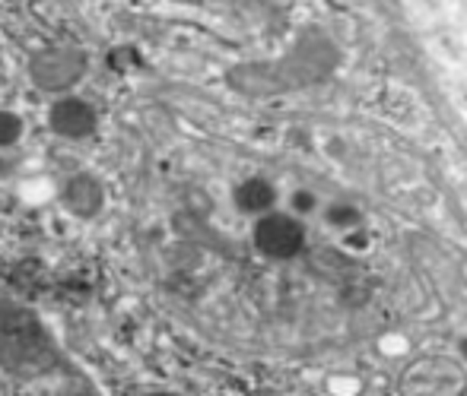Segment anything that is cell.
I'll list each match as a JSON object with an SVG mask.
<instances>
[{
    "label": "cell",
    "mask_w": 467,
    "mask_h": 396,
    "mask_svg": "<svg viewBox=\"0 0 467 396\" xmlns=\"http://www.w3.org/2000/svg\"><path fill=\"white\" fill-rule=\"evenodd\" d=\"M64 203H67L70 213L77 216H96L105 203V190L96 178L89 175H74L67 184H64Z\"/></svg>",
    "instance_id": "5b68a950"
},
{
    "label": "cell",
    "mask_w": 467,
    "mask_h": 396,
    "mask_svg": "<svg viewBox=\"0 0 467 396\" xmlns=\"http://www.w3.org/2000/svg\"><path fill=\"white\" fill-rule=\"evenodd\" d=\"M48 124L61 140H87L96 134V111L93 105H87L83 98H61L51 105Z\"/></svg>",
    "instance_id": "277c9868"
},
{
    "label": "cell",
    "mask_w": 467,
    "mask_h": 396,
    "mask_svg": "<svg viewBox=\"0 0 467 396\" xmlns=\"http://www.w3.org/2000/svg\"><path fill=\"white\" fill-rule=\"evenodd\" d=\"M293 207L306 213V209H312V197H308V194H296V197H293Z\"/></svg>",
    "instance_id": "9c48e42d"
},
{
    "label": "cell",
    "mask_w": 467,
    "mask_h": 396,
    "mask_svg": "<svg viewBox=\"0 0 467 396\" xmlns=\"http://www.w3.org/2000/svg\"><path fill=\"white\" fill-rule=\"evenodd\" d=\"M19 137H23V121H19V115L0 111V149L19 143Z\"/></svg>",
    "instance_id": "52a82bcc"
},
{
    "label": "cell",
    "mask_w": 467,
    "mask_h": 396,
    "mask_svg": "<svg viewBox=\"0 0 467 396\" xmlns=\"http://www.w3.org/2000/svg\"><path fill=\"white\" fill-rule=\"evenodd\" d=\"M254 396H277V393H267V391H265V393H254Z\"/></svg>",
    "instance_id": "8fae6325"
},
{
    "label": "cell",
    "mask_w": 467,
    "mask_h": 396,
    "mask_svg": "<svg viewBox=\"0 0 467 396\" xmlns=\"http://www.w3.org/2000/svg\"><path fill=\"white\" fill-rule=\"evenodd\" d=\"M467 374L458 361L430 355L413 361L400 378V396H464Z\"/></svg>",
    "instance_id": "6da1fadb"
},
{
    "label": "cell",
    "mask_w": 467,
    "mask_h": 396,
    "mask_svg": "<svg viewBox=\"0 0 467 396\" xmlns=\"http://www.w3.org/2000/svg\"><path fill=\"white\" fill-rule=\"evenodd\" d=\"M331 222H337V226H350V222H357V209H350V207L331 209Z\"/></svg>",
    "instance_id": "ba28073f"
},
{
    "label": "cell",
    "mask_w": 467,
    "mask_h": 396,
    "mask_svg": "<svg viewBox=\"0 0 467 396\" xmlns=\"http://www.w3.org/2000/svg\"><path fill=\"white\" fill-rule=\"evenodd\" d=\"M87 70V61L83 55L77 51H67V48H57V51H45L32 61V79H36L42 89L48 92H61V89H70L77 79L83 76Z\"/></svg>",
    "instance_id": "3957f363"
},
{
    "label": "cell",
    "mask_w": 467,
    "mask_h": 396,
    "mask_svg": "<svg viewBox=\"0 0 467 396\" xmlns=\"http://www.w3.org/2000/svg\"><path fill=\"white\" fill-rule=\"evenodd\" d=\"M233 200H235V207H239L242 213L265 216V213H271V209H274L277 190H274V184L265 181V178H248V181H242L239 188H235Z\"/></svg>",
    "instance_id": "8992f818"
},
{
    "label": "cell",
    "mask_w": 467,
    "mask_h": 396,
    "mask_svg": "<svg viewBox=\"0 0 467 396\" xmlns=\"http://www.w3.org/2000/svg\"><path fill=\"white\" fill-rule=\"evenodd\" d=\"M140 396H179V393H169V391H153V393H140Z\"/></svg>",
    "instance_id": "30bf717a"
},
{
    "label": "cell",
    "mask_w": 467,
    "mask_h": 396,
    "mask_svg": "<svg viewBox=\"0 0 467 396\" xmlns=\"http://www.w3.org/2000/svg\"><path fill=\"white\" fill-rule=\"evenodd\" d=\"M306 244V228L283 213H265L254 222V248L274 260H289Z\"/></svg>",
    "instance_id": "7a4b0ae2"
}]
</instances>
